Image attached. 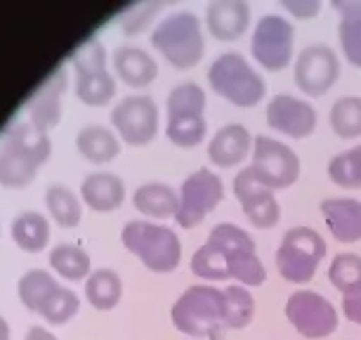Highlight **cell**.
<instances>
[{
  "label": "cell",
  "instance_id": "obj_1",
  "mask_svg": "<svg viewBox=\"0 0 361 340\" xmlns=\"http://www.w3.org/2000/svg\"><path fill=\"white\" fill-rule=\"evenodd\" d=\"M52 152L50 138L33 123L10 128L0 145V185L22 189L36 180L38 168Z\"/></svg>",
  "mask_w": 361,
  "mask_h": 340
},
{
  "label": "cell",
  "instance_id": "obj_2",
  "mask_svg": "<svg viewBox=\"0 0 361 340\" xmlns=\"http://www.w3.org/2000/svg\"><path fill=\"white\" fill-rule=\"evenodd\" d=\"M173 326L189 338L220 340L227 319V300L224 291L210 284H194L175 300L170 310Z\"/></svg>",
  "mask_w": 361,
  "mask_h": 340
},
{
  "label": "cell",
  "instance_id": "obj_3",
  "mask_svg": "<svg viewBox=\"0 0 361 340\" xmlns=\"http://www.w3.org/2000/svg\"><path fill=\"white\" fill-rule=\"evenodd\" d=\"M152 45L175 69H194L196 64H201L203 54H206L201 19L189 10L163 17L152 31Z\"/></svg>",
  "mask_w": 361,
  "mask_h": 340
},
{
  "label": "cell",
  "instance_id": "obj_4",
  "mask_svg": "<svg viewBox=\"0 0 361 340\" xmlns=\"http://www.w3.org/2000/svg\"><path fill=\"white\" fill-rule=\"evenodd\" d=\"M121 243L156 274H170L182 262V241L175 229L149 220H130L121 229Z\"/></svg>",
  "mask_w": 361,
  "mask_h": 340
},
{
  "label": "cell",
  "instance_id": "obj_5",
  "mask_svg": "<svg viewBox=\"0 0 361 340\" xmlns=\"http://www.w3.org/2000/svg\"><path fill=\"white\" fill-rule=\"evenodd\" d=\"M208 85L217 97L241 109H253L267 95V83L241 52H222L208 66Z\"/></svg>",
  "mask_w": 361,
  "mask_h": 340
},
{
  "label": "cell",
  "instance_id": "obj_6",
  "mask_svg": "<svg viewBox=\"0 0 361 340\" xmlns=\"http://www.w3.org/2000/svg\"><path fill=\"white\" fill-rule=\"evenodd\" d=\"M168 123L166 138L180 149H194L203 145L208 133L206 121V92L199 83H180L168 95L166 102Z\"/></svg>",
  "mask_w": 361,
  "mask_h": 340
},
{
  "label": "cell",
  "instance_id": "obj_7",
  "mask_svg": "<svg viewBox=\"0 0 361 340\" xmlns=\"http://www.w3.org/2000/svg\"><path fill=\"white\" fill-rule=\"evenodd\" d=\"M326 250V239L314 227H290L274 253L279 274L288 284H310L317 277L319 265L324 262Z\"/></svg>",
  "mask_w": 361,
  "mask_h": 340
},
{
  "label": "cell",
  "instance_id": "obj_8",
  "mask_svg": "<svg viewBox=\"0 0 361 340\" xmlns=\"http://www.w3.org/2000/svg\"><path fill=\"white\" fill-rule=\"evenodd\" d=\"M106 50L102 40L90 38L71 54L76 71V95L87 107H106L116 95V78L106 69Z\"/></svg>",
  "mask_w": 361,
  "mask_h": 340
},
{
  "label": "cell",
  "instance_id": "obj_9",
  "mask_svg": "<svg viewBox=\"0 0 361 340\" xmlns=\"http://www.w3.org/2000/svg\"><path fill=\"white\" fill-rule=\"evenodd\" d=\"M210 239L222 243L227 250V262H229V277L238 281L246 289L262 286L267 281V269L257 255L255 239L246 229H241L234 222H220L213 227V232L208 234Z\"/></svg>",
  "mask_w": 361,
  "mask_h": 340
},
{
  "label": "cell",
  "instance_id": "obj_10",
  "mask_svg": "<svg viewBox=\"0 0 361 340\" xmlns=\"http://www.w3.org/2000/svg\"><path fill=\"white\" fill-rule=\"evenodd\" d=\"M250 170L260 185L271 192H281L300 180V156L286 142L257 135L250 154Z\"/></svg>",
  "mask_w": 361,
  "mask_h": 340
},
{
  "label": "cell",
  "instance_id": "obj_11",
  "mask_svg": "<svg viewBox=\"0 0 361 340\" xmlns=\"http://www.w3.org/2000/svg\"><path fill=\"white\" fill-rule=\"evenodd\" d=\"M295 29L283 15H264L257 19L250 36V54L264 71H283L295 62Z\"/></svg>",
  "mask_w": 361,
  "mask_h": 340
},
{
  "label": "cell",
  "instance_id": "obj_12",
  "mask_svg": "<svg viewBox=\"0 0 361 340\" xmlns=\"http://www.w3.org/2000/svg\"><path fill=\"white\" fill-rule=\"evenodd\" d=\"M286 319L302 338L324 340L333 336L340 326L338 310L329 298L312 289L293 291L286 300Z\"/></svg>",
  "mask_w": 361,
  "mask_h": 340
},
{
  "label": "cell",
  "instance_id": "obj_13",
  "mask_svg": "<svg viewBox=\"0 0 361 340\" xmlns=\"http://www.w3.org/2000/svg\"><path fill=\"white\" fill-rule=\"evenodd\" d=\"M340 57L331 45L312 43L302 47L293 62V80L307 97H324L340 80Z\"/></svg>",
  "mask_w": 361,
  "mask_h": 340
},
{
  "label": "cell",
  "instance_id": "obj_14",
  "mask_svg": "<svg viewBox=\"0 0 361 340\" xmlns=\"http://www.w3.org/2000/svg\"><path fill=\"white\" fill-rule=\"evenodd\" d=\"M224 199L222 178L215 170L199 168L192 175H187L180 187V210L175 215V222L182 229H194L220 206Z\"/></svg>",
  "mask_w": 361,
  "mask_h": 340
},
{
  "label": "cell",
  "instance_id": "obj_15",
  "mask_svg": "<svg viewBox=\"0 0 361 340\" xmlns=\"http://www.w3.org/2000/svg\"><path fill=\"white\" fill-rule=\"evenodd\" d=\"M111 126L130 147H145L159 135V107L149 95H128L114 107Z\"/></svg>",
  "mask_w": 361,
  "mask_h": 340
},
{
  "label": "cell",
  "instance_id": "obj_16",
  "mask_svg": "<svg viewBox=\"0 0 361 340\" xmlns=\"http://www.w3.org/2000/svg\"><path fill=\"white\" fill-rule=\"evenodd\" d=\"M231 189H234L236 201L241 203L246 220L253 224V227L257 229L276 227L279 220H281V206H279V201H276V194L271 192L269 187H264L255 180L250 166L238 170Z\"/></svg>",
  "mask_w": 361,
  "mask_h": 340
},
{
  "label": "cell",
  "instance_id": "obj_17",
  "mask_svg": "<svg viewBox=\"0 0 361 340\" xmlns=\"http://www.w3.org/2000/svg\"><path fill=\"white\" fill-rule=\"evenodd\" d=\"M264 119L271 130L290 140H307L319 123L317 109L307 99H300L288 92H279L269 99Z\"/></svg>",
  "mask_w": 361,
  "mask_h": 340
},
{
  "label": "cell",
  "instance_id": "obj_18",
  "mask_svg": "<svg viewBox=\"0 0 361 340\" xmlns=\"http://www.w3.org/2000/svg\"><path fill=\"white\" fill-rule=\"evenodd\" d=\"M206 26L215 40L234 43L250 29V5L246 0H210Z\"/></svg>",
  "mask_w": 361,
  "mask_h": 340
},
{
  "label": "cell",
  "instance_id": "obj_19",
  "mask_svg": "<svg viewBox=\"0 0 361 340\" xmlns=\"http://www.w3.org/2000/svg\"><path fill=\"white\" fill-rule=\"evenodd\" d=\"M255 138L243 123H227L217 128V133L208 142V159L213 166L227 170L241 166L253 154Z\"/></svg>",
  "mask_w": 361,
  "mask_h": 340
},
{
  "label": "cell",
  "instance_id": "obj_20",
  "mask_svg": "<svg viewBox=\"0 0 361 340\" xmlns=\"http://www.w3.org/2000/svg\"><path fill=\"white\" fill-rule=\"evenodd\" d=\"M66 90V69L59 66L50 76L43 80V85L31 95L29 99V114L31 123L47 133L62 119V95Z\"/></svg>",
  "mask_w": 361,
  "mask_h": 340
},
{
  "label": "cell",
  "instance_id": "obj_21",
  "mask_svg": "<svg viewBox=\"0 0 361 340\" xmlns=\"http://www.w3.org/2000/svg\"><path fill=\"white\" fill-rule=\"evenodd\" d=\"M324 222L340 243L361 241V201L352 196H331L322 201Z\"/></svg>",
  "mask_w": 361,
  "mask_h": 340
},
{
  "label": "cell",
  "instance_id": "obj_22",
  "mask_svg": "<svg viewBox=\"0 0 361 340\" xmlns=\"http://www.w3.org/2000/svg\"><path fill=\"white\" fill-rule=\"evenodd\" d=\"M114 71L128 87H147L159 76V64L137 45H121L111 54Z\"/></svg>",
  "mask_w": 361,
  "mask_h": 340
},
{
  "label": "cell",
  "instance_id": "obj_23",
  "mask_svg": "<svg viewBox=\"0 0 361 340\" xmlns=\"http://www.w3.org/2000/svg\"><path fill=\"white\" fill-rule=\"evenodd\" d=\"M80 199L97 213H111L126 201V185L114 173H90L80 185Z\"/></svg>",
  "mask_w": 361,
  "mask_h": 340
},
{
  "label": "cell",
  "instance_id": "obj_24",
  "mask_svg": "<svg viewBox=\"0 0 361 340\" xmlns=\"http://www.w3.org/2000/svg\"><path fill=\"white\" fill-rule=\"evenodd\" d=\"M331 8L340 15V50L354 69H361V0H333Z\"/></svg>",
  "mask_w": 361,
  "mask_h": 340
},
{
  "label": "cell",
  "instance_id": "obj_25",
  "mask_svg": "<svg viewBox=\"0 0 361 340\" xmlns=\"http://www.w3.org/2000/svg\"><path fill=\"white\" fill-rule=\"evenodd\" d=\"M133 206L147 217L168 220V217H175L177 210H180V192H175L166 182H147V185H140L135 189Z\"/></svg>",
  "mask_w": 361,
  "mask_h": 340
},
{
  "label": "cell",
  "instance_id": "obj_26",
  "mask_svg": "<svg viewBox=\"0 0 361 340\" xmlns=\"http://www.w3.org/2000/svg\"><path fill=\"white\" fill-rule=\"evenodd\" d=\"M76 147L83 159H87L90 163H97V166L114 161L116 156L121 154V142L116 138V133H111L106 126H99V123H90V126L80 128V133L76 138Z\"/></svg>",
  "mask_w": 361,
  "mask_h": 340
},
{
  "label": "cell",
  "instance_id": "obj_27",
  "mask_svg": "<svg viewBox=\"0 0 361 340\" xmlns=\"http://www.w3.org/2000/svg\"><path fill=\"white\" fill-rule=\"evenodd\" d=\"M12 239L26 253H40L50 243V222L36 210H24L12 220Z\"/></svg>",
  "mask_w": 361,
  "mask_h": 340
},
{
  "label": "cell",
  "instance_id": "obj_28",
  "mask_svg": "<svg viewBox=\"0 0 361 340\" xmlns=\"http://www.w3.org/2000/svg\"><path fill=\"white\" fill-rule=\"evenodd\" d=\"M85 298L90 300L94 310H114L121 303V298H123V281H121L118 272L109 267L94 269L85 279Z\"/></svg>",
  "mask_w": 361,
  "mask_h": 340
},
{
  "label": "cell",
  "instance_id": "obj_29",
  "mask_svg": "<svg viewBox=\"0 0 361 340\" xmlns=\"http://www.w3.org/2000/svg\"><path fill=\"white\" fill-rule=\"evenodd\" d=\"M45 208L47 213L52 215V220L64 229L76 227L83 217V206H80V199L71 192L66 185H59L54 182L45 189Z\"/></svg>",
  "mask_w": 361,
  "mask_h": 340
},
{
  "label": "cell",
  "instance_id": "obj_30",
  "mask_svg": "<svg viewBox=\"0 0 361 340\" xmlns=\"http://www.w3.org/2000/svg\"><path fill=\"white\" fill-rule=\"evenodd\" d=\"M192 272L194 277L206 279V281H229V262L227 250L215 239H206L201 248H196L192 255Z\"/></svg>",
  "mask_w": 361,
  "mask_h": 340
},
{
  "label": "cell",
  "instance_id": "obj_31",
  "mask_svg": "<svg viewBox=\"0 0 361 340\" xmlns=\"http://www.w3.org/2000/svg\"><path fill=\"white\" fill-rule=\"evenodd\" d=\"M50 265L59 277L69 279V281H83L92 274L90 255L76 243H57L50 250Z\"/></svg>",
  "mask_w": 361,
  "mask_h": 340
},
{
  "label": "cell",
  "instance_id": "obj_32",
  "mask_svg": "<svg viewBox=\"0 0 361 340\" xmlns=\"http://www.w3.org/2000/svg\"><path fill=\"white\" fill-rule=\"evenodd\" d=\"M329 126L340 140L361 138V97L359 95H345L333 102L329 111Z\"/></svg>",
  "mask_w": 361,
  "mask_h": 340
},
{
  "label": "cell",
  "instance_id": "obj_33",
  "mask_svg": "<svg viewBox=\"0 0 361 340\" xmlns=\"http://www.w3.org/2000/svg\"><path fill=\"white\" fill-rule=\"evenodd\" d=\"M331 286L340 291L343 298L361 293V255L357 253H338L329 265Z\"/></svg>",
  "mask_w": 361,
  "mask_h": 340
},
{
  "label": "cell",
  "instance_id": "obj_34",
  "mask_svg": "<svg viewBox=\"0 0 361 340\" xmlns=\"http://www.w3.org/2000/svg\"><path fill=\"white\" fill-rule=\"evenodd\" d=\"M224 300H227V319H224V329L227 331H241L253 322L255 317V298L250 289L241 284H229L224 286Z\"/></svg>",
  "mask_w": 361,
  "mask_h": 340
},
{
  "label": "cell",
  "instance_id": "obj_35",
  "mask_svg": "<svg viewBox=\"0 0 361 340\" xmlns=\"http://www.w3.org/2000/svg\"><path fill=\"white\" fill-rule=\"evenodd\" d=\"M326 173L333 185L340 189H361V145L331 156Z\"/></svg>",
  "mask_w": 361,
  "mask_h": 340
},
{
  "label": "cell",
  "instance_id": "obj_36",
  "mask_svg": "<svg viewBox=\"0 0 361 340\" xmlns=\"http://www.w3.org/2000/svg\"><path fill=\"white\" fill-rule=\"evenodd\" d=\"M57 286H59V284L54 281L50 272H45V269H29L22 279H19L17 293H19V300L24 303V308L38 315L40 308H43L45 300L52 296V291L57 289Z\"/></svg>",
  "mask_w": 361,
  "mask_h": 340
},
{
  "label": "cell",
  "instance_id": "obj_37",
  "mask_svg": "<svg viewBox=\"0 0 361 340\" xmlns=\"http://www.w3.org/2000/svg\"><path fill=\"white\" fill-rule=\"evenodd\" d=\"M80 308V300H78V296L73 293L71 289H66V286H57L52 291V296L47 298L45 305L40 308L38 315L45 319V322H50V324H66L69 319L76 315Z\"/></svg>",
  "mask_w": 361,
  "mask_h": 340
},
{
  "label": "cell",
  "instance_id": "obj_38",
  "mask_svg": "<svg viewBox=\"0 0 361 340\" xmlns=\"http://www.w3.org/2000/svg\"><path fill=\"white\" fill-rule=\"evenodd\" d=\"M163 8V3H142V5H135L126 12V15H121L118 19V26L121 31L128 33V36H135V33H142L147 29L149 24H152V19L156 17V12Z\"/></svg>",
  "mask_w": 361,
  "mask_h": 340
},
{
  "label": "cell",
  "instance_id": "obj_39",
  "mask_svg": "<svg viewBox=\"0 0 361 340\" xmlns=\"http://www.w3.org/2000/svg\"><path fill=\"white\" fill-rule=\"evenodd\" d=\"M279 5L290 17L300 19V22H310V19H314L322 12V0H281Z\"/></svg>",
  "mask_w": 361,
  "mask_h": 340
},
{
  "label": "cell",
  "instance_id": "obj_40",
  "mask_svg": "<svg viewBox=\"0 0 361 340\" xmlns=\"http://www.w3.org/2000/svg\"><path fill=\"white\" fill-rule=\"evenodd\" d=\"M343 315L350 319L352 324L361 326V293L343 298Z\"/></svg>",
  "mask_w": 361,
  "mask_h": 340
},
{
  "label": "cell",
  "instance_id": "obj_41",
  "mask_svg": "<svg viewBox=\"0 0 361 340\" xmlns=\"http://www.w3.org/2000/svg\"><path fill=\"white\" fill-rule=\"evenodd\" d=\"M24 340H57V336L47 329H43V326H31V329L26 331Z\"/></svg>",
  "mask_w": 361,
  "mask_h": 340
},
{
  "label": "cell",
  "instance_id": "obj_42",
  "mask_svg": "<svg viewBox=\"0 0 361 340\" xmlns=\"http://www.w3.org/2000/svg\"><path fill=\"white\" fill-rule=\"evenodd\" d=\"M0 340H10V326L3 319V315H0Z\"/></svg>",
  "mask_w": 361,
  "mask_h": 340
}]
</instances>
